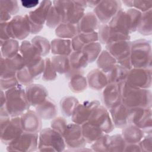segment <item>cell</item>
I'll return each instance as SVG.
<instances>
[{"instance_id": "1", "label": "cell", "mask_w": 152, "mask_h": 152, "mask_svg": "<svg viewBox=\"0 0 152 152\" xmlns=\"http://www.w3.org/2000/svg\"><path fill=\"white\" fill-rule=\"evenodd\" d=\"M23 91L21 88H16L8 90L6 93V109L8 113L14 116L20 113L26 108L27 103L23 94L19 95Z\"/></svg>"}, {"instance_id": "2", "label": "cell", "mask_w": 152, "mask_h": 152, "mask_svg": "<svg viewBox=\"0 0 152 152\" xmlns=\"http://www.w3.org/2000/svg\"><path fill=\"white\" fill-rule=\"evenodd\" d=\"M121 5V2L118 1H100L95 7L94 12L102 21H108L120 10Z\"/></svg>"}, {"instance_id": "3", "label": "cell", "mask_w": 152, "mask_h": 152, "mask_svg": "<svg viewBox=\"0 0 152 152\" xmlns=\"http://www.w3.org/2000/svg\"><path fill=\"white\" fill-rule=\"evenodd\" d=\"M120 90L114 85H110L107 87L105 91H104V100H105V103L107 107H113L112 100L119 99L121 95H119Z\"/></svg>"}, {"instance_id": "4", "label": "cell", "mask_w": 152, "mask_h": 152, "mask_svg": "<svg viewBox=\"0 0 152 152\" xmlns=\"http://www.w3.org/2000/svg\"><path fill=\"white\" fill-rule=\"evenodd\" d=\"M1 10L5 11L11 15L16 13L18 10V2L15 1H1Z\"/></svg>"}, {"instance_id": "5", "label": "cell", "mask_w": 152, "mask_h": 152, "mask_svg": "<svg viewBox=\"0 0 152 152\" xmlns=\"http://www.w3.org/2000/svg\"><path fill=\"white\" fill-rule=\"evenodd\" d=\"M151 1H132L131 6H134L136 8L147 10V5H151Z\"/></svg>"}, {"instance_id": "6", "label": "cell", "mask_w": 152, "mask_h": 152, "mask_svg": "<svg viewBox=\"0 0 152 152\" xmlns=\"http://www.w3.org/2000/svg\"><path fill=\"white\" fill-rule=\"evenodd\" d=\"M22 5L26 8H33L39 4V1H21Z\"/></svg>"}, {"instance_id": "7", "label": "cell", "mask_w": 152, "mask_h": 152, "mask_svg": "<svg viewBox=\"0 0 152 152\" xmlns=\"http://www.w3.org/2000/svg\"><path fill=\"white\" fill-rule=\"evenodd\" d=\"M100 1H87V5H88L90 7H96L99 3Z\"/></svg>"}]
</instances>
